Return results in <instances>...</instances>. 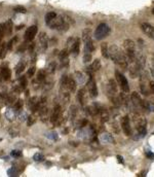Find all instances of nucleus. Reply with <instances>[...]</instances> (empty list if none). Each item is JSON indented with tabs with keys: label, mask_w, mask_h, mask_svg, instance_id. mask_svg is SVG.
<instances>
[{
	"label": "nucleus",
	"mask_w": 154,
	"mask_h": 177,
	"mask_svg": "<svg viewBox=\"0 0 154 177\" xmlns=\"http://www.w3.org/2000/svg\"><path fill=\"white\" fill-rule=\"evenodd\" d=\"M109 58L122 70H126L129 67V60L125 56L123 50H121L116 44H111L108 47Z\"/></svg>",
	"instance_id": "f257e3e1"
},
{
	"label": "nucleus",
	"mask_w": 154,
	"mask_h": 177,
	"mask_svg": "<svg viewBox=\"0 0 154 177\" xmlns=\"http://www.w3.org/2000/svg\"><path fill=\"white\" fill-rule=\"evenodd\" d=\"M107 96L110 99L114 105H119L120 104V96L118 95V88H117V82L113 78L109 79L108 84L106 86Z\"/></svg>",
	"instance_id": "f03ea898"
},
{
	"label": "nucleus",
	"mask_w": 154,
	"mask_h": 177,
	"mask_svg": "<svg viewBox=\"0 0 154 177\" xmlns=\"http://www.w3.org/2000/svg\"><path fill=\"white\" fill-rule=\"evenodd\" d=\"M70 18L66 16H57L54 20H52L49 24H47L52 29H57L59 31H67L70 26Z\"/></svg>",
	"instance_id": "7ed1b4c3"
},
{
	"label": "nucleus",
	"mask_w": 154,
	"mask_h": 177,
	"mask_svg": "<svg viewBox=\"0 0 154 177\" xmlns=\"http://www.w3.org/2000/svg\"><path fill=\"white\" fill-rule=\"evenodd\" d=\"M123 52L131 63L137 61V47H136V43L134 40L125 39L123 41Z\"/></svg>",
	"instance_id": "20e7f679"
},
{
	"label": "nucleus",
	"mask_w": 154,
	"mask_h": 177,
	"mask_svg": "<svg viewBox=\"0 0 154 177\" xmlns=\"http://www.w3.org/2000/svg\"><path fill=\"white\" fill-rule=\"evenodd\" d=\"M82 41L84 43V53H93L95 51V45L92 38V30L85 28L82 31Z\"/></svg>",
	"instance_id": "39448f33"
},
{
	"label": "nucleus",
	"mask_w": 154,
	"mask_h": 177,
	"mask_svg": "<svg viewBox=\"0 0 154 177\" xmlns=\"http://www.w3.org/2000/svg\"><path fill=\"white\" fill-rule=\"evenodd\" d=\"M115 78H116V82L118 84V86L121 88V91L123 93H129V84L127 81L126 77L121 73L119 70H115Z\"/></svg>",
	"instance_id": "423d86ee"
},
{
	"label": "nucleus",
	"mask_w": 154,
	"mask_h": 177,
	"mask_svg": "<svg viewBox=\"0 0 154 177\" xmlns=\"http://www.w3.org/2000/svg\"><path fill=\"white\" fill-rule=\"evenodd\" d=\"M111 32V29L107 24L105 23H101L100 25L97 27V29L95 30V33H94V36L97 40H102L104 39L105 37L110 34Z\"/></svg>",
	"instance_id": "0eeeda50"
},
{
	"label": "nucleus",
	"mask_w": 154,
	"mask_h": 177,
	"mask_svg": "<svg viewBox=\"0 0 154 177\" xmlns=\"http://www.w3.org/2000/svg\"><path fill=\"white\" fill-rule=\"evenodd\" d=\"M131 104H133V106L136 108V109H145L146 108V104L145 102L142 100L141 96L139 95V93H137V92H133L131 95Z\"/></svg>",
	"instance_id": "6e6552de"
},
{
	"label": "nucleus",
	"mask_w": 154,
	"mask_h": 177,
	"mask_svg": "<svg viewBox=\"0 0 154 177\" xmlns=\"http://www.w3.org/2000/svg\"><path fill=\"white\" fill-rule=\"evenodd\" d=\"M86 88H88V92L92 98H96L98 96V88H97L96 80H95L93 74H90V77L86 82Z\"/></svg>",
	"instance_id": "1a4fd4ad"
},
{
	"label": "nucleus",
	"mask_w": 154,
	"mask_h": 177,
	"mask_svg": "<svg viewBox=\"0 0 154 177\" xmlns=\"http://www.w3.org/2000/svg\"><path fill=\"white\" fill-rule=\"evenodd\" d=\"M63 115H62V107L61 105H56L54 108V111L52 113V116H50V122L52 125H56V126H59V125L62 122L63 120Z\"/></svg>",
	"instance_id": "9d476101"
},
{
	"label": "nucleus",
	"mask_w": 154,
	"mask_h": 177,
	"mask_svg": "<svg viewBox=\"0 0 154 177\" xmlns=\"http://www.w3.org/2000/svg\"><path fill=\"white\" fill-rule=\"evenodd\" d=\"M121 129H122L123 133L126 136H131L133 132H131V120H129V115H125L121 120Z\"/></svg>",
	"instance_id": "9b49d317"
},
{
	"label": "nucleus",
	"mask_w": 154,
	"mask_h": 177,
	"mask_svg": "<svg viewBox=\"0 0 154 177\" xmlns=\"http://www.w3.org/2000/svg\"><path fill=\"white\" fill-rule=\"evenodd\" d=\"M37 32H38V28L36 25H33L31 27H29L25 32V35H24V39L25 41L27 42H31L32 40L35 38V36L37 35Z\"/></svg>",
	"instance_id": "f8f14e48"
},
{
	"label": "nucleus",
	"mask_w": 154,
	"mask_h": 177,
	"mask_svg": "<svg viewBox=\"0 0 154 177\" xmlns=\"http://www.w3.org/2000/svg\"><path fill=\"white\" fill-rule=\"evenodd\" d=\"M141 29L148 37L154 40V27L149 23H142L141 24Z\"/></svg>",
	"instance_id": "ddd939ff"
},
{
	"label": "nucleus",
	"mask_w": 154,
	"mask_h": 177,
	"mask_svg": "<svg viewBox=\"0 0 154 177\" xmlns=\"http://www.w3.org/2000/svg\"><path fill=\"white\" fill-rule=\"evenodd\" d=\"M79 52H80V38H75V39H73L72 44H71L70 53L76 57V56H78Z\"/></svg>",
	"instance_id": "4468645a"
},
{
	"label": "nucleus",
	"mask_w": 154,
	"mask_h": 177,
	"mask_svg": "<svg viewBox=\"0 0 154 177\" xmlns=\"http://www.w3.org/2000/svg\"><path fill=\"white\" fill-rule=\"evenodd\" d=\"M38 42H39V45L41 47L42 51H46L48 47V38L47 35H46L45 32H41L39 33V39H38Z\"/></svg>",
	"instance_id": "2eb2a0df"
},
{
	"label": "nucleus",
	"mask_w": 154,
	"mask_h": 177,
	"mask_svg": "<svg viewBox=\"0 0 154 177\" xmlns=\"http://www.w3.org/2000/svg\"><path fill=\"white\" fill-rule=\"evenodd\" d=\"M69 53L70 52L68 51V49H64L60 52L59 54V58H60V61L62 63V66L66 67L68 66V63H69V60H68V57H69Z\"/></svg>",
	"instance_id": "dca6fc26"
},
{
	"label": "nucleus",
	"mask_w": 154,
	"mask_h": 177,
	"mask_svg": "<svg viewBox=\"0 0 154 177\" xmlns=\"http://www.w3.org/2000/svg\"><path fill=\"white\" fill-rule=\"evenodd\" d=\"M101 66H102V64H101V61L99 59H96L88 67V69H86V70H88V74H93V73H95V72L99 71V70L101 69Z\"/></svg>",
	"instance_id": "f3484780"
},
{
	"label": "nucleus",
	"mask_w": 154,
	"mask_h": 177,
	"mask_svg": "<svg viewBox=\"0 0 154 177\" xmlns=\"http://www.w3.org/2000/svg\"><path fill=\"white\" fill-rule=\"evenodd\" d=\"M76 86L77 82L76 79L72 76H68V79H67V90L69 92H75L76 91Z\"/></svg>",
	"instance_id": "a211bd4d"
},
{
	"label": "nucleus",
	"mask_w": 154,
	"mask_h": 177,
	"mask_svg": "<svg viewBox=\"0 0 154 177\" xmlns=\"http://www.w3.org/2000/svg\"><path fill=\"white\" fill-rule=\"evenodd\" d=\"M99 114H100L101 120H102L103 122H108L109 116H110V115H109V112H108V110H107L106 108L101 107V106H100V111H99Z\"/></svg>",
	"instance_id": "6ab92c4d"
},
{
	"label": "nucleus",
	"mask_w": 154,
	"mask_h": 177,
	"mask_svg": "<svg viewBox=\"0 0 154 177\" xmlns=\"http://www.w3.org/2000/svg\"><path fill=\"white\" fill-rule=\"evenodd\" d=\"M1 76L4 80H9L11 76V71L8 67H2L1 68Z\"/></svg>",
	"instance_id": "aec40b11"
},
{
	"label": "nucleus",
	"mask_w": 154,
	"mask_h": 177,
	"mask_svg": "<svg viewBox=\"0 0 154 177\" xmlns=\"http://www.w3.org/2000/svg\"><path fill=\"white\" fill-rule=\"evenodd\" d=\"M84 97H85V90L81 88V90H79L78 95H77V99H78V101H79V103L81 104V105H84V101H85Z\"/></svg>",
	"instance_id": "412c9836"
},
{
	"label": "nucleus",
	"mask_w": 154,
	"mask_h": 177,
	"mask_svg": "<svg viewBox=\"0 0 154 177\" xmlns=\"http://www.w3.org/2000/svg\"><path fill=\"white\" fill-rule=\"evenodd\" d=\"M13 29V22H11V20H8V21L5 23V34H6V35H11Z\"/></svg>",
	"instance_id": "4be33fe9"
},
{
	"label": "nucleus",
	"mask_w": 154,
	"mask_h": 177,
	"mask_svg": "<svg viewBox=\"0 0 154 177\" xmlns=\"http://www.w3.org/2000/svg\"><path fill=\"white\" fill-rule=\"evenodd\" d=\"M24 70H25V63H24L23 61L19 62L18 65L16 66V74H17V75H20V74L23 73Z\"/></svg>",
	"instance_id": "5701e85b"
},
{
	"label": "nucleus",
	"mask_w": 154,
	"mask_h": 177,
	"mask_svg": "<svg viewBox=\"0 0 154 177\" xmlns=\"http://www.w3.org/2000/svg\"><path fill=\"white\" fill-rule=\"evenodd\" d=\"M101 140L104 142H108V143H113L114 142V139L113 137L110 135V134H107V133H104L101 135Z\"/></svg>",
	"instance_id": "b1692460"
},
{
	"label": "nucleus",
	"mask_w": 154,
	"mask_h": 177,
	"mask_svg": "<svg viewBox=\"0 0 154 177\" xmlns=\"http://www.w3.org/2000/svg\"><path fill=\"white\" fill-rule=\"evenodd\" d=\"M57 13H54V11H49V13H47L45 15V22L46 24H49L50 22L52 21V20H54L57 18Z\"/></svg>",
	"instance_id": "393cba45"
},
{
	"label": "nucleus",
	"mask_w": 154,
	"mask_h": 177,
	"mask_svg": "<svg viewBox=\"0 0 154 177\" xmlns=\"http://www.w3.org/2000/svg\"><path fill=\"white\" fill-rule=\"evenodd\" d=\"M108 44L106 42L101 44V52H102V55L104 58H109V53H108Z\"/></svg>",
	"instance_id": "a878e982"
},
{
	"label": "nucleus",
	"mask_w": 154,
	"mask_h": 177,
	"mask_svg": "<svg viewBox=\"0 0 154 177\" xmlns=\"http://www.w3.org/2000/svg\"><path fill=\"white\" fill-rule=\"evenodd\" d=\"M7 44L6 42L5 43H2L1 44V47H0V59H3L6 55V51H7Z\"/></svg>",
	"instance_id": "bb28decb"
},
{
	"label": "nucleus",
	"mask_w": 154,
	"mask_h": 177,
	"mask_svg": "<svg viewBox=\"0 0 154 177\" xmlns=\"http://www.w3.org/2000/svg\"><path fill=\"white\" fill-rule=\"evenodd\" d=\"M45 78H46L45 70H43V69L39 70V72L37 73V80H38V81H44V80H45Z\"/></svg>",
	"instance_id": "cd10ccee"
},
{
	"label": "nucleus",
	"mask_w": 154,
	"mask_h": 177,
	"mask_svg": "<svg viewBox=\"0 0 154 177\" xmlns=\"http://www.w3.org/2000/svg\"><path fill=\"white\" fill-rule=\"evenodd\" d=\"M57 69V64L54 62H52L49 65L47 66V72L48 73H54Z\"/></svg>",
	"instance_id": "c85d7f7f"
},
{
	"label": "nucleus",
	"mask_w": 154,
	"mask_h": 177,
	"mask_svg": "<svg viewBox=\"0 0 154 177\" xmlns=\"http://www.w3.org/2000/svg\"><path fill=\"white\" fill-rule=\"evenodd\" d=\"M13 11H15L16 13H27V9H26L24 6H21V5H18V6L13 7Z\"/></svg>",
	"instance_id": "c756f323"
},
{
	"label": "nucleus",
	"mask_w": 154,
	"mask_h": 177,
	"mask_svg": "<svg viewBox=\"0 0 154 177\" xmlns=\"http://www.w3.org/2000/svg\"><path fill=\"white\" fill-rule=\"evenodd\" d=\"M90 61H92V53H84L83 62L85 64H88V63H90Z\"/></svg>",
	"instance_id": "7c9ffc66"
},
{
	"label": "nucleus",
	"mask_w": 154,
	"mask_h": 177,
	"mask_svg": "<svg viewBox=\"0 0 154 177\" xmlns=\"http://www.w3.org/2000/svg\"><path fill=\"white\" fill-rule=\"evenodd\" d=\"M33 159H34V161H35V162H42V161L44 160V156L42 154H39V152H37V154H34Z\"/></svg>",
	"instance_id": "2f4dec72"
},
{
	"label": "nucleus",
	"mask_w": 154,
	"mask_h": 177,
	"mask_svg": "<svg viewBox=\"0 0 154 177\" xmlns=\"http://www.w3.org/2000/svg\"><path fill=\"white\" fill-rule=\"evenodd\" d=\"M20 84H21L22 88H26V86H27V78L25 77V76H23V77H21V79H20Z\"/></svg>",
	"instance_id": "473e14b6"
},
{
	"label": "nucleus",
	"mask_w": 154,
	"mask_h": 177,
	"mask_svg": "<svg viewBox=\"0 0 154 177\" xmlns=\"http://www.w3.org/2000/svg\"><path fill=\"white\" fill-rule=\"evenodd\" d=\"M23 100H18L17 103L15 104V108L16 110H21L22 107H23Z\"/></svg>",
	"instance_id": "72a5a7b5"
},
{
	"label": "nucleus",
	"mask_w": 154,
	"mask_h": 177,
	"mask_svg": "<svg viewBox=\"0 0 154 177\" xmlns=\"http://www.w3.org/2000/svg\"><path fill=\"white\" fill-rule=\"evenodd\" d=\"M7 173H8L9 176H18V172L15 169V167H13V168L9 169V170L7 171Z\"/></svg>",
	"instance_id": "f704fd0d"
},
{
	"label": "nucleus",
	"mask_w": 154,
	"mask_h": 177,
	"mask_svg": "<svg viewBox=\"0 0 154 177\" xmlns=\"http://www.w3.org/2000/svg\"><path fill=\"white\" fill-rule=\"evenodd\" d=\"M11 156H15V158H20V156H22V152L21 150L15 149L11 152Z\"/></svg>",
	"instance_id": "c9c22d12"
},
{
	"label": "nucleus",
	"mask_w": 154,
	"mask_h": 177,
	"mask_svg": "<svg viewBox=\"0 0 154 177\" xmlns=\"http://www.w3.org/2000/svg\"><path fill=\"white\" fill-rule=\"evenodd\" d=\"M0 35L2 36V37L5 35V23L0 24Z\"/></svg>",
	"instance_id": "e433bc0d"
},
{
	"label": "nucleus",
	"mask_w": 154,
	"mask_h": 177,
	"mask_svg": "<svg viewBox=\"0 0 154 177\" xmlns=\"http://www.w3.org/2000/svg\"><path fill=\"white\" fill-rule=\"evenodd\" d=\"M35 71H36V67H35V66H32V67L28 70V76H29V77L33 76L34 73H35Z\"/></svg>",
	"instance_id": "4c0bfd02"
},
{
	"label": "nucleus",
	"mask_w": 154,
	"mask_h": 177,
	"mask_svg": "<svg viewBox=\"0 0 154 177\" xmlns=\"http://www.w3.org/2000/svg\"><path fill=\"white\" fill-rule=\"evenodd\" d=\"M16 40H17V37L16 38H13V39L11 40V41L7 43V49L8 50H11L13 49V42H16Z\"/></svg>",
	"instance_id": "58836bf2"
},
{
	"label": "nucleus",
	"mask_w": 154,
	"mask_h": 177,
	"mask_svg": "<svg viewBox=\"0 0 154 177\" xmlns=\"http://www.w3.org/2000/svg\"><path fill=\"white\" fill-rule=\"evenodd\" d=\"M47 137L52 138V139H54V140L58 139V135H57V133H50V134H48V135H47Z\"/></svg>",
	"instance_id": "ea45409f"
},
{
	"label": "nucleus",
	"mask_w": 154,
	"mask_h": 177,
	"mask_svg": "<svg viewBox=\"0 0 154 177\" xmlns=\"http://www.w3.org/2000/svg\"><path fill=\"white\" fill-rule=\"evenodd\" d=\"M146 156H147L148 158L150 159V160H153V159H154V154H151V152H148V150H147V152H146Z\"/></svg>",
	"instance_id": "a19ab883"
},
{
	"label": "nucleus",
	"mask_w": 154,
	"mask_h": 177,
	"mask_svg": "<svg viewBox=\"0 0 154 177\" xmlns=\"http://www.w3.org/2000/svg\"><path fill=\"white\" fill-rule=\"evenodd\" d=\"M150 71H151V74L154 78V62H152L151 65H150Z\"/></svg>",
	"instance_id": "79ce46f5"
},
{
	"label": "nucleus",
	"mask_w": 154,
	"mask_h": 177,
	"mask_svg": "<svg viewBox=\"0 0 154 177\" xmlns=\"http://www.w3.org/2000/svg\"><path fill=\"white\" fill-rule=\"evenodd\" d=\"M117 159H118V161L119 162H121V163H123V160H122V156H117Z\"/></svg>",
	"instance_id": "37998d69"
},
{
	"label": "nucleus",
	"mask_w": 154,
	"mask_h": 177,
	"mask_svg": "<svg viewBox=\"0 0 154 177\" xmlns=\"http://www.w3.org/2000/svg\"><path fill=\"white\" fill-rule=\"evenodd\" d=\"M22 27H24V26H22V25H21V26H19V27H18L17 29H18V30H20V29H21Z\"/></svg>",
	"instance_id": "c03bdc74"
},
{
	"label": "nucleus",
	"mask_w": 154,
	"mask_h": 177,
	"mask_svg": "<svg viewBox=\"0 0 154 177\" xmlns=\"http://www.w3.org/2000/svg\"><path fill=\"white\" fill-rule=\"evenodd\" d=\"M2 38H3V37H2V36L0 35V41H1V39H2Z\"/></svg>",
	"instance_id": "a18cd8bd"
},
{
	"label": "nucleus",
	"mask_w": 154,
	"mask_h": 177,
	"mask_svg": "<svg viewBox=\"0 0 154 177\" xmlns=\"http://www.w3.org/2000/svg\"><path fill=\"white\" fill-rule=\"evenodd\" d=\"M152 13H153V15H154V8H153V9H152Z\"/></svg>",
	"instance_id": "49530a36"
}]
</instances>
